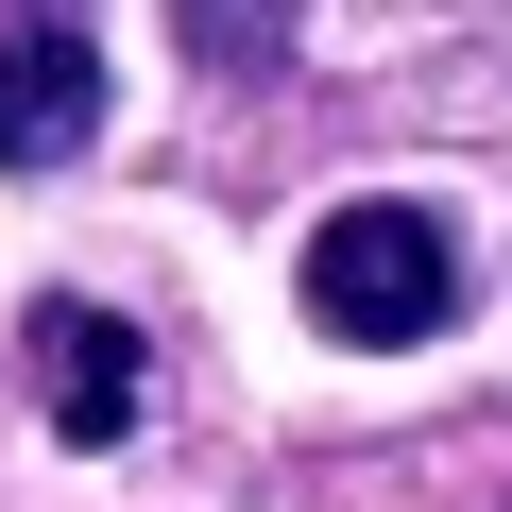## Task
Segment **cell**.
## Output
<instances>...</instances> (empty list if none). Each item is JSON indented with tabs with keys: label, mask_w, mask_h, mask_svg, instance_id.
<instances>
[{
	"label": "cell",
	"mask_w": 512,
	"mask_h": 512,
	"mask_svg": "<svg viewBox=\"0 0 512 512\" xmlns=\"http://www.w3.org/2000/svg\"><path fill=\"white\" fill-rule=\"evenodd\" d=\"M18 342H35V393H52V427H69V444H120V427H137V325H120V308L52 291Z\"/></svg>",
	"instance_id": "3957f363"
},
{
	"label": "cell",
	"mask_w": 512,
	"mask_h": 512,
	"mask_svg": "<svg viewBox=\"0 0 512 512\" xmlns=\"http://www.w3.org/2000/svg\"><path fill=\"white\" fill-rule=\"evenodd\" d=\"M171 35H188V69H222V86H274V69H291V0H171Z\"/></svg>",
	"instance_id": "277c9868"
},
{
	"label": "cell",
	"mask_w": 512,
	"mask_h": 512,
	"mask_svg": "<svg viewBox=\"0 0 512 512\" xmlns=\"http://www.w3.org/2000/svg\"><path fill=\"white\" fill-rule=\"evenodd\" d=\"M18 18H35V0H18Z\"/></svg>",
	"instance_id": "5b68a950"
},
{
	"label": "cell",
	"mask_w": 512,
	"mask_h": 512,
	"mask_svg": "<svg viewBox=\"0 0 512 512\" xmlns=\"http://www.w3.org/2000/svg\"><path fill=\"white\" fill-rule=\"evenodd\" d=\"M103 137V52L86 18L52 0V18H0V171H69Z\"/></svg>",
	"instance_id": "7a4b0ae2"
},
{
	"label": "cell",
	"mask_w": 512,
	"mask_h": 512,
	"mask_svg": "<svg viewBox=\"0 0 512 512\" xmlns=\"http://www.w3.org/2000/svg\"><path fill=\"white\" fill-rule=\"evenodd\" d=\"M308 325L359 342V359L444 342V325H461V239H444V205H410V188L325 205V222H308Z\"/></svg>",
	"instance_id": "6da1fadb"
}]
</instances>
